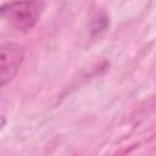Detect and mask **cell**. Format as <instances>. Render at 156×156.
Wrapping results in <instances>:
<instances>
[{
	"label": "cell",
	"instance_id": "6da1fadb",
	"mask_svg": "<svg viewBox=\"0 0 156 156\" xmlns=\"http://www.w3.org/2000/svg\"><path fill=\"white\" fill-rule=\"evenodd\" d=\"M44 2L41 1H13L2 4L0 7L1 17L18 30L32 29L40 18Z\"/></svg>",
	"mask_w": 156,
	"mask_h": 156
},
{
	"label": "cell",
	"instance_id": "7a4b0ae2",
	"mask_svg": "<svg viewBox=\"0 0 156 156\" xmlns=\"http://www.w3.org/2000/svg\"><path fill=\"white\" fill-rule=\"evenodd\" d=\"M24 60V49L16 43H4L0 48V85L5 87L17 74Z\"/></svg>",
	"mask_w": 156,
	"mask_h": 156
},
{
	"label": "cell",
	"instance_id": "3957f363",
	"mask_svg": "<svg viewBox=\"0 0 156 156\" xmlns=\"http://www.w3.org/2000/svg\"><path fill=\"white\" fill-rule=\"evenodd\" d=\"M108 26V17L106 13L100 12L96 18L93 20L91 22V33H99L100 30H104Z\"/></svg>",
	"mask_w": 156,
	"mask_h": 156
}]
</instances>
